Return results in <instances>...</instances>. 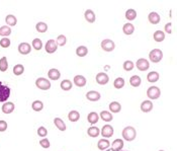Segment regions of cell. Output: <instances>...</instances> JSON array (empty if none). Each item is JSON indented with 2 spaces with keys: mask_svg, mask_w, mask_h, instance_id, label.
<instances>
[{
  "mask_svg": "<svg viewBox=\"0 0 177 151\" xmlns=\"http://www.w3.org/2000/svg\"><path fill=\"white\" fill-rule=\"evenodd\" d=\"M121 135H122V138H124L126 141H134L136 139V137H137V132H136V129L134 127L131 126H128L124 128V130L121 132Z\"/></svg>",
  "mask_w": 177,
  "mask_h": 151,
  "instance_id": "obj_1",
  "label": "cell"
},
{
  "mask_svg": "<svg viewBox=\"0 0 177 151\" xmlns=\"http://www.w3.org/2000/svg\"><path fill=\"white\" fill-rule=\"evenodd\" d=\"M163 53L160 49H153L151 52L149 53V59L150 61L153 63H158L162 60Z\"/></svg>",
  "mask_w": 177,
  "mask_h": 151,
  "instance_id": "obj_2",
  "label": "cell"
},
{
  "mask_svg": "<svg viewBox=\"0 0 177 151\" xmlns=\"http://www.w3.org/2000/svg\"><path fill=\"white\" fill-rule=\"evenodd\" d=\"M10 97V88L0 82V103H5Z\"/></svg>",
  "mask_w": 177,
  "mask_h": 151,
  "instance_id": "obj_3",
  "label": "cell"
},
{
  "mask_svg": "<svg viewBox=\"0 0 177 151\" xmlns=\"http://www.w3.org/2000/svg\"><path fill=\"white\" fill-rule=\"evenodd\" d=\"M35 85H37L38 88L42 90H49L51 88V82L47 78H44V77H40V78L35 80Z\"/></svg>",
  "mask_w": 177,
  "mask_h": 151,
  "instance_id": "obj_4",
  "label": "cell"
},
{
  "mask_svg": "<svg viewBox=\"0 0 177 151\" xmlns=\"http://www.w3.org/2000/svg\"><path fill=\"white\" fill-rule=\"evenodd\" d=\"M147 95L150 99H158L161 95V90L157 86H151L147 90Z\"/></svg>",
  "mask_w": 177,
  "mask_h": 151,
  "instance_id": "obj_5",
  "label": "cell"
},
{
  "mask_svg": "<svg viewBox=\"0 0 177 151\" xmlns=\"http://www.w3.org/2000/svg\"><path fill=\"white\" fill-rule=\"evenodd\" d=\"M115 43H113L112 41L110 40V39H105V40H103L101 42V49L103 50V51L111 52V51L115 50Z\"/></svg>",
  "mask_w": 177,
  "mask_h": 151,
  "instance_id": "obj_6",
  "label": "cell"
},
{
  "mask_svg": "<svg viewBox=\"0 0 177 151\" xmlns=\"http://www.w3.org/2000/svg\"><path fill=\"white\" fill-rule=\"evenodd\" d=\"M136 66H137V68L140 71H146V70L149 69L150 63H149V61L147 60V59L140 58V59H138L137 63H136Z\"/></svg>",
  "mask_w": 177,
  "mask_h": 151,
  "instance_id": "obj_7",
  "label": "cell"
},
{
  "mask_svg": "<svg viewBox=\"0 0 177 151\" xmlns=\"http://www.w3.org/2000/svg\"><path fill=\"white\" fill-rule=\"evenodd\" d=\"M45 49H46V52L49 54H53L57 51L58 49V45L56 43L55 40H49L46 43V46H45Z\"/></svg>",
  "mask_w": 177,
  "mask_h": 151,
  "instance_id": "obj_8",
  "label": "cell"
},
{
  "mask_svg": "<svg viewBox=\"0 0 177 151\" xmlns=\"http://www.w3.org/2000/svg\"><path fill=\"white\" fill-rule=\"evenodd\" d=\"M113 132H115V130H113L112 126L105 125V126L102 127L100 133H101V136L103 137V138H110V137L113 135Z\"/></svg>",
  "mask_w": 177,
  "mask_h": 151,
  "instance_id": "obj_9",
  "label": "cell"
},
{
  "mask_svg": "<svg viewBox=\"0 0 177 151\" xmlns=\"http://www.w3.org/2000/svg\"><path fill=\"white\" fill-rule=\"evenodd\" d=\"M95 79H96V82L98 84L100 85H105L108 81H110V77L106 74V73L104 72H99L98 74L95 77Z\"/></svg>",
  "mask_w": 177,
  "mask_h": 151,
  "instance_id": "obj_10",
  "label": "cell"
},
{
  "mask_svg": "<svg viewBox=\"0 0 177 151\" xmlns=\"http://www.w3.org/2000/svg\"><path fill=\"white\" fill-rule=\"evenodd\" d=\"M100 98H101L100 93L95 90H90L86 93V98L90 100V102H97V100L100 99Z\"/></svg>",
  "mask_w": 177,
  "mask_h": 151,
  "instance_id": "obj_11",
  "label": "cell"
},
{
  "mask_svg": "<svg viewBox=\"0 0 177 151\" xmlns=\"http://www.w3.org/2000/svg\"><path fill=\"white\" fill-rule=\"evenodd\" d=\"M31 51V46L29 43H20L19 45V52L21 55H28Z\"/></svg>",
  "mask_w": 177,
  "mask_h": 151,
  "instance_id": "obj_12",
  "label": "cell"
},
{
  "mask_svg": "<svg viewBox=\"0 0 177 151\" xmlns=\"http://www.w3.org/2000/svg\"><path fill=\"white\" fill-rule=\"evenodd\" d=\"M153 109V103L151 100H144V102L141 103V111L144 113H149Z\"/></svg>",
  "mask_w": 177,
  "mask_h": 151,
  "instance_id": "obj_13",
  "label": "cell"
},
{
  "mask_svg": "<svg viewBox=\"0 0 177 151\" xmlns=\"http://www.w3.org/2000/svg\"><path fill=\"white\" fill-rule=\"evenodd\" d=\"M73 82L78 87H84L86 85V78L83 75H76L73 79Z\"/></svg>",
  "mask_w": 177,
  "mask_h": 151,
  "instance_id": "obj_14",
  "label": "cell"
},
{
  "mask_svg": "<svg viewBox=\"0 0 177 151\" xmlns=\"http://www.w3.org/2000/svg\"><path fill=\"white\" fill-rule=\"evenodd\" d=\"M14 109H15V106H14V103H10V102H8V103H3V106L1 108L2 109V112L4 114H11L13 111H14Z\"/></svg>",
  "mask_w": 177,
  "mask_h": 151,
  "instance_id": "obj_15",
  "label": "cell"
},
{
  "mask_svg": "<svg viewBox=\"0 0 177 151\" xmlns=\"http://www.w3.org/2000/svg\"><path fill=\"white\" fill-rule=\"evenodd\" d=\"M48 76L51 80H58L61 77V73L58 69H56V68H52V69L49 70Z\"/></svg>",
  "mask_w": 177,
  "mask_h": 151,
  "instance_id": "obj_16",
  "label": "cell"
},
{
  "mask_svg": "<svg viewBox=\"0 0 177 151\" xmlns=\"http://www.w3.org/2000/svg\"><path fill=\"white\" fill-rule=\"evenodd\" d=\"M148 20L152 25H158L159 22H160V15H159L158 13L155 12V11L150 12L149 15H148Z\"/></svg>",
  "mask_w": 177,
  "mask_h": 151,
  "instance_id": "obj_17",
  "label": "cell"
},
{
  "mask_svg": "<svg viewBox=\"0 0 177 151\" xmlns=\"http://www.w3.org/2000/svg\"><path fill=\"white\" fill-rule=\"evenodd\" d=\"M124 140L121 139H115L113 142L111 143V149L113 151H121L124 148Z\"/></svg>",
  "mask_w": 177,
  "mask_h": 151,
  "instance_id": "obj_18",
  "label": "cell"
},
{
  "mask_svg": "<svg viewBox=\"0 0 177 151\" xmlns=\"http://www.w3.org/2000/svg\"><path fill=\"white\" fill-rule=\"evenodd\" d=\"M122 31H124V34L126 35V36L133 35L134 31H135V26H134V25L131 24V22L125 24L124 26H122Z\"/></svg>",
  "mask_w": 177,
  "mask_h": 151,
  "instance_id": "obj_19",
  "label": "cell"
},
{
  "mask_svg": "<svg viewBox=\"0 0 177 151\" xmlns=\"http://www.w3.org/2000/svg\"><path fill=\"white\" fill-rule=\"evenodd\" d=\"M84 16H85V20H87L89 24H93V22L95 21V18H96L95 13L93 12V10H91V9H87V10H85Z\"/></svg>",
  "mask_w": 177,
  "mask_h": 151,
  "instance_id": "obj_20",
  "label": "cell"
},
{
  "mask_svg": "<svg viewBox=\"0 0 177 151\" xmlns=\"http://www.w3.org/2000/svg\"><path fill=\"white\" fill-rule=\"evenodd\" d=\"M87 121H88L91 125L96 124V123L99 121V115H98L97 113H95V112L89 113L88 116H87Z\"/></svg>",
  "mask_w": 177,
  "mask_h": 151,
  "instance_id": "obj_21",
  "label": "cell"
},
{
  "mask_svg": "<svg viewBox=\"0 0 177 151\" xmlns=\"http://www.w3.org/2000/svg\"><path fill=\"white\" fill-rule=\"evenodd\" d=\"M142 83V79L139 75H133L130 78V84L133 86V87H139Z\"/></svg>",
  "mask_w": 177,
  "mask_h": 151,
  "instance_id": "obj_22",
  "label": "cell"
},
{
  "mask_svg": "<svg viewBox=\"0 0 177 151\" xmlns=\"http://www.w3.org/2000/svg\"><path fill=\"white\" fill-rule=\"evenodd\" d=\"M54 124H55V126L62 132H64L66 130V124L64 123V121H63L62 119H60V118H55V119H54Z\"/></svg>",
  "mask_w": 177,
  "mask_h": 151,
  "instance_id": "obj_23",
  "label": "cell"
},
{
  "mask_svg": "<svg viewBox=\"0 0 177 151\" xmlns=\"http://www.w3.org/2000/svg\"><path fill=\"white\" fill-rule=\"evenodd\" d=\"M147 80L149 82H151V83H155L159 80V73L156 71H151L148 73L147 75Z\"/></svg>",
  "mask_w": 177,
  "mask_h": 151,
  "instance_id": "obj_24",
  "label": "cell"
},
{
  "mask_svg": "<svg viewBox=\"0 0 177 151\" xmlns=\"http://www.w3.org/2000/svg\"><path fill=\"white\" fill-rule=\"evenodd\" d=\"M110 142L105 138L100 139L98 141V143H97V147H98V149H100V150H105V149H107L108 147H110Z\"/></svg>",
  "mask_w": 177,
  "mask_h": 151,
  "instance_id": "obj_25",
  "label": "cell"
},
{
  "mask_svg": "<svg viewBox=\"0 0 177 151\" xmlns=\"http://www.w3.org/2000/svg\"><path fill=\"white\" fill-rule=\"evenodd\" d=\"M121 109V104L117 102H112L110 103V111L113 114L120 113Z\"/></svg>",
  "mask_w": 177,
  "mask_h": 151,
  "instance_id": "obj_26",
  "label": "cell"
},
{
  "mask_svg": "<svg viewBox=\"0 0 177 151\" xmlns=\"http://www.w3.org/2000/svg\"><path fill=\"white\" fill-rule=\"evenodd\" d=\"M87 134H88L89 137L95 138V137L99 136V134H100V130L98 129V127H90L87 130Z\"/></svg>",
  "mask_w": 177,
  "mask_h": 151,
  "instance_id": "obj_27",
  "label": "cell"
},
{
  "mask_svg": "<svg viewBox=\"0 0 177 151\" xmlns=\"http://www.w3.org/2000/svg\"><path fill=\"white\" fill-rule=\"evenodd\" d=\"M99 119H101L104 122H111L112 121V115L111 113L107 112V111H102L99 115Z\"/></svg>",
  "mask_w": 177,
  "mask_h": 151,
  "instance_id": "obj_28",
  "label": "cell"
},
{
  "mask_svg": "<svg viewBox=\"0 0 177 151\" xmlns=\"http://www.w3.org/2000/svg\"><path fill=\"white\" fill-rule=\"evenodd\" d=\"M87 54H88V49L87 47H85V46H79V47L76 49V55L78 57H85Z\"/></svg>",
  "mask_w": 177,
  "mask_h": 151,
  "instance_id": "obj_29",
  "label": "cell"
},
{
  "mask_svg": "<svg viewBox=\"0 0 177 151\" xmlns=\"http://www.w3.org/2000/svg\"><path fill=\"white\" fill-rule=\"evenodd\" d=\"M5 22L7 24L8 26H14L16 25L17 24V20H16V17L13 15V14H8L6 17H5Z\"/></svg>",
  "mask_w": 177,
  "mask_h": 151,
  "instance_id": "obj_30",
  "label": "cell"
},
{
  "mask_svg": "<svg viewBox=\"0 0 177 151\" xmlns=\"http://www.w3.org/2000/svg\"><path fill=\"white\" fill-rule=\"evenodd\" d=\"M153 38H154V41L160 43V42H162V41L165 40V34L163 33L162 31H156L153 35Z\"/></svg>",
  "mask_w": 177,
  "mask_h": 151,
  "instance_id": "obj_31",
  "label": "cell"
},
{
  "mask_svg": "<svg viewBox=\"0 0 177 151\" xmlns=\"http://www.w3.org/2000/svg\"><path fill=\"white\" fill-rule=\"evenodd\" d=\"M68 119H69L70 122H77L79 121L80 119V114L77 111H71L69 114H68Z\"/></svg>",
  "mask_w": 177,
  "mask_h": 151,
  "instance_id": "obj_32",
  "label": "cell"
},
{
  "mask_svg": "<svg viewBox=\"0 0 177 151\" xmlns=\"http://www.w3.org/2000/svg\"><path fill=\"white\" fill-rule=\"evenodd\" d=\"M61 88L63 90H65V91H69L71 88H72V86H73V84H72V82L69 80V79H64V80H62L61 82Z\"/></svg>",
  "mask_w": 177,
  "mask_h": 151,
  "instance_id": "obj_33",
  "label": "cell"
},
{
  "mask_svg": "<svg viewBox=\"0 0 177 151\" xmlns=\"http://www.w3.org/2000/svg\"><path fill=\"white\" fill-rule=\"evenodd\" d=\"M35 30H37L39 33H46V31H48V25L46 24V22H43V21H40L37 24V25H35Z\"/></svg>",
  "mask_w": 177,
  "mask_h": 151,
  "instance_id": "obj_34",
  "label": "cell"
},
{
  "mask_svg": "<svg viewBox=\"0 0 177 151\" xmlns=\"http://www.w3.org/2000/svg\"><path fill=\"white\" fill-rule=\"evenodd\" d=\"M137 17V11L135 10V9H131V8H130V9H128V10L126 11V18L128 20H134L135 18Z\"/></svg>",
  "mask_w": 177,
  "mask_h": 151,
  "instance_id": "obj_35",
  "label": "cell"
},
{
  "mask_svg": "<svg viewBox=\"0 0 177 151\" xmlns=\"http://www.w3.org/2000/svg\"><path fill=\"white\" fill-rule=\"evenodd\" d=\"M24 67L21 64H16V65L13 67V74L16 76H19L21 74H24Z\"/></svg>",
  "mask_w": 177,
  "mask_h": 151,
  "instance_id": "obj_36",
  "label": "cell"
},
{
  "mask_svg": "<svg viewBox=\"0 0 177 151\" xmlns=\"http://www.w3.org/2000/svg\"><path fill=\"white\" fill-rule=\"evenodd\" d=\"M31 108L35 112H40L44 109V103L40 100H35V102L31 103Z\"/></svg>",
  "mask_w": 177,
  "mask_h": 151,
  "instance_id": "obj_37",
  "label": "cell"
},
{
  "mask_svg": "<svg viewBox=\"0 0 177 151\" xmlns=\"http://www.w3.org/2000/svg\"><path fill=\"white\" fill-rule=\"evenodd\" d=\"M113 86L116 89H121L125 86V79L121 78V77H117V78L113 81Z\"/></svg>",
  "mask_w": 177,
  "mask_h": 151,
  "instance_id": "obj_38",
  "label": "cell"
},
{
  "mask_svg": "<svg viewBox=\"0 0 177 151\" xmlns=\"http://www.w3.org/2000/svg\"><path fill=\"white\" fill-rule=\"evenodd\" d=\"M8 69V62L6 57H2L0 59V71L5 72Z\"/></svg>",
  "mask_w": 177,
  "mask_h": 151,
  "instance_id": "obj_39",
  "label": "cell"
},
{
  "mask_svg": "<svg viewBox=\"0 0 177 151\" xmlns=\"http://www.w3.org/2000/svg\"><path fill=\"white\" fill-rule=\"evenodd\" d=\"M11 34V29L8 25H3L0 27V36H7Z\"/></svg>",
  "mask_w": 177,
  "mask_h": 151,
  "instance_id": "obj_40",
  "label": "cell"
},
{
  "mask_svg": "<svg viewBox=\"0 0 177 151\" xmlns=\"http://www.w3.org/2000/svg\"><path fill=\"white\" fill-rule=\"evenodd\" d=\"M33 48L37 51H40L43 48V42L40 41V39H35L33 41Z\"/></svg>",
  "mask_w": 177,
  "mask_h": 151,
  "instance_id": "obj_41",
  "label": "cell"
},
{
  "mask_svg": "<svg viewBox=\"0 0 177 151\" xmlns=\"http://www.w3.org/2000/svg\"><path fill=\"white\" fill-rule=\"evenodd\" d=\"M122 67H124V69L126 71H131L134 69L135 64H134V62H131V60H128V61L124 62V65H122Z\"/></svg>",
  "mask_w": 177,
  "mask_h": 151,
  "instance_id": "obj_42",
  "label": "cell"
},
{
  "mask_svg": "<svg viewBox=\"0 0 177 151\" xmlns=\"http://www.w3.org/2000/svg\"><path fill=\"white\" fill-rule=\"evenodd\" d=\"M66 42H67V38H66L64 35H60V36H57L56 43H57L58 46H65Z\"/></svg>",
  "mask_w": 177,
  "mask_h": 151,
  "instance_id": "obj_43",
  "label": "cell"
},
{
  "mask_svg": "<svg viewBox=\"0 0 177 151\" xmlns=\"http://www.w3.org/2000/svg\"><path fill=\"white\" fill-rule=\"evenodd\" d=\"M0 46L2 48H8L10 46V40L8 38H2L0 40Z\"/></svg>",
  "mask_w": 177,
  "mask_h": 151,
  "instance_id": "obj_44",
  "label": "cell"
},
{
  "mask_svg": "<svg viewBox=\"0 0 177 151\" xmlns=\"http://www.w3.org/2000/svg\"><path fill=\"white\" fill-rule=\"evenodd\" d=\"M38 135H39L40 137H43V138H45V137L48 135V130H47L45 127L40 126L39 129H38Z\"/></svg>",
  "mask_w": 177,
  "mask_h": 151,
  "instance_id": "obj_45",
  "label": "cell"
},
{
  "mask_svg": "<svg viewBox=\"0 0 177 151\" xmlns=\"http://www.w3.org/2000/svg\"><path fill=\"white\" fill-rule=\"evenodd\" d=\"M40 146H42V147L45 148V149L49 148V147H50V145H51V143H50V141H49L47 138H44V139L40 140Z\"/></svg>",
  "mask_w": 177,
  "mask_h": 151,
  "instance_id": "obj_46",
  "label": "cell"
},
{
  "mask_svg": "<svg viewBox=\"0 0 177 151\" xmlns=\"http://www.w3.org/2000/svg\"><path fill=\"white\" fill-rule=\"evenodd\" d=\"M7 123L3 120H0V132H5L7 130Z\"/></svg>",
  "mask_w": 177,
  "mask_h": 151,
  "instance_id": "obj_47",
  "label": "cell"
},
{
  "mask_svg": "<svg viewBox=\"0 0 177 151\" xmlns=\"http://www.w3.org/2000/svg\"><path fill=\"white\" fill-rule=\"evenodd\" d=\"M171 27H172V24L171 22H168V24H166L165 27H164V30L167 34H171L172 33V30H171Z\"/></svg>",
  "mask_w": 177,
  "mask_h": 151,
  "instance_id": "obj_48",
  "label": "cell"
},
{
  "mask_svg": "<svg viewBox=\"0 0 177 151\" xmlns=\"http://www.w3.org/2000/svg\"><path fill=\"white\" fill-rule=\"evenodd\" d=\"M105 151H113V150H112V149H106Z\"/></svg>",
  "mask_w": 177,
  "mask_h": 151,
  "instance_id": "obj_49",
  "label": "cell"
},
{
  "mask_svg": "<svg viewBox=\"0 0 177 151\" xmlns=\"http://www.w3.org/2000/svg\"><path fill=\"white\" fill-rule=\"evenodd\" d=\"M159 151H164V150H159Z\"/></svg>",
  "mask_w": 177,
  "mask_h": 151,
  "instance_id": "obj_50",
  "label": "cell"
}]
</instances>
